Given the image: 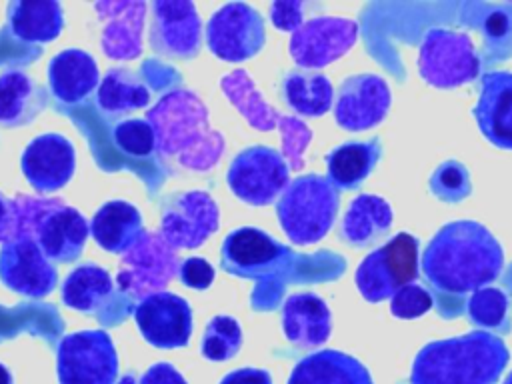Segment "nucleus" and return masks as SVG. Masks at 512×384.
<instances>
[{"instance_id": "29", "label": "nucleus", "mask_w": 512, "mask_h": 384, "mask_svg": "<svg viewBox=\"0 0 512 384\" xmlns=\"http://www.w3.org/2000/svg\"><path fill=\"white\" fill-rule=\"evenodd\" d=\"M64 24L58 2H10L8 26L18 40L52 42L58 38Z\"/></svg>"}, {"instance_id": "18", "label": "nucleus", "mask_w": 512, "mask_h": 384, "mask_svg": "<svg viewBox=\"0 0 512 384\" xmlns=\"http://www.w3.org/2000/svg\"><path fill=\"white\" fill-rule=\"evenodd\" d=\"M20 166L36 192L50 194L60 190L72 178L76 168L74 146L62 134H40L24 148Z\"/></svg>"}, {"instance_id": "31", "label": "nucleus", "mask_w": 512, "mask_h": 384, "mask_svg": "<svg viewBox=\"0 0 512 384\" xmlns=\"http://www.w3.org/2000/svg\"><path fill=\"white\" fill-rule=\"evenodd\" d=\"M150 90L144 80L126 68H110L98 84L96 104L110 116H120L148 106Z\"/></svg>"}, {"instance_id": "16", "label": "nucleus", "mask_w": 512, "mask_h": 384, "mask_svg": "<svg viewBox=\"0 0 512 384\" xmlns=\"http://www.w3.org/2000/svg\"><path fill=\"white\" fill-rule=\"evenodd\" d=\"M202 26L192 2H154L150 46L168 58H194L200 50Z\"/></svg>"}, {"instance_id": "46", "label": "nucleus", "mask_w": 512, "mask_h": 384, "mask_svg": "<svg viewBox=\"0 0 512 384\" xmlns=\"http://www.w3.org/2000/svg\"><path fill=\"white\" fill-rule=\"evenodd\" d=\"M0 384H12V374L4 364H0Z\"/></svg>"}, {"instance_id": "10", "label": "nucleus", "mask_w": 512, "mask_h": 384, "mask_svg": "<svg viewBox=\"0 0 512 384\" xmlns=\"http://www.w3.org/2000/svg\"><path fill=\"white\" fill-rule=\"evenodd\" d=\"M208 48L226 62H242L256 56L266 42L264 20L248 4L232 2L218 8L206 26Z\"/></svg>"}, {"instance_id": "19", "label": "nucleus", "mask_w": 512, "mask_h": 384, "mask_svg": "<svg viewBox=\"0 0 512 384\" xmlns=\"http://www.w3.org/2000/svg\"><path fill=\"white\" fill-rule=\"evenodd\" d=\"M90 224L72 206L52 200L32 228V238L50 262H74L86 246Z\"/></svg>"}, {"instance_id": "39", "label": "nucleus", "mask_w": 512, "mask_h": 384, "mask_svg": "<svg viewBox=\"0 0 512 384\" xmlns=\"http://www.w3.org/2000/svg\"><path fill=\"white\" fill-rule=\"evenodd\" d=\"M432 306V296L428 290L416 284H408L400 288L390 300V312L396 318H418L428 312Z\"/></svg>"}, {"instance_id": "23", "label": "nucleus", "mask_w": 512, "mask_h": 384, "mask_svg": "<svg viewBox=\"0 0 512 384\" xmlns=\"http://www.w3.org/2000/svg\"><path fill=\"white\" fill-rule=\"evenodd\" d=\"M282 328L294 346L314 348L328 340L332 314L320 296L312 292L292 294L282 308Z\"/></svg>"}, {"instance_id": "5", "label": "nucleus", "mask_w": 512, "mask_h": 384, "mask_svg": "<svg viewBox=\"0 0 512 384\" xmlns=\"http://www.w3.org/2000/svg\"><path fill=\"white\" fill-rule=\"evenodd\" d=\"M418 276V240L400 232L372 250L356 270V286L368 302L392 298Z\"/></svg>"}, {"instance_id": "25", "label": "nucleus", "mask_w": 512, "mask_h": 384, "mask_svg": "<svg viewBox=\"0 0 512 384\" xmlns=\"http://www.w3.org/2000/svg\"><path fill=\"white\" fill-rule=\"evenodd\" d=\"M98 14L108 18L104 28V54L118 60H130L140 54V32L146 4L142 2H102L94 6Z\"/></svg>"}, {"instance_id": "13", "label": "nucleus", "mask_w": 512, "mask_h": 384, "mask_svg": "<svg viewBox=\"0 0 512 384\" xmlns=\"http://www.w3.org/2000/svg\"><path fill=\"white\" fill-rule=\"evenodd\" d=\"M0 280L12 292L42 298L54 290L58 272L32 236H16L0 248Z\"/></svg>"}, {"instance_id": "12", "label": "nucleus", "mask_w": 512, "mask_h": 384, "mask_svg": "<svg viewBox=\"0 0 512 384\" xmlns=\"http://www.w3.org/2000/svg\"><path fill=\"white\" fill-rule=\"evenodd\" d=\"M358 36V24L340 16H318L290 36V56L304 70L322 68L346 54Z\"/></svg>"}, {"instance_id": "14", "label": "nucleus", "mask_w": 512, "mask_h": 384, "mask_svg": "<svg viewBox=\"0 0 512 384\" xmlns=\"http://www.w3.org/2000/svg\"><path fill=\"white\" fill-rule=\"evenodd\" d=\"M134 320L142 338L156 348L186 346L192 334V310L182 296L152 292L134 308Z\"/></svg>"}, {"instance_id": "42", "label": "nucleus", "mask_w": 512, "mask_h": 384, "mask_svg": "<svg viewBox=\"0 0 512 384\" xmlns=\"http://www.w3.org/2000/svg\"><path fill=\"white\" fill-rule=\"evenodd\" d=\"M140 384H188V382L172 364L156 362L142 374Z\"/></svg>"}, {"instance_id": "38", "label": "nucleus", "mask_w": 512, "mask_h": 384, "mask_svg": "<svg viewBox=\"0 0 512 384\" xmlns=\"http://www.w3.org/2000/svg\"><path fill=\"white\" fill-rule=\"evenodd\" d=\"M278 128H280V136H282V152L288 158L290 168L302 170V166H304L302 152L312 138L310 128L302 120L282 116V114L278 118Z\"/></svg>"}, {"instance_id": "7", "label": "nucleus", "mask_w": 512, "mask_h": 384, "mask_svg": "<svg viewBox=\"0 0 512 384\" xmlns=\"http://www.w3.org/2000/svg\"><path fill=\"white\" fill-rule=\"evenodd\" d=\"M288 246L276 242L266 232L244 226L230 232L220 250L222 268L238 278H256L272 284L276 276L286 274L294 264Z\"/></svg>"}, {"instance_id": "37", "label": "nucleus", "mask_w": 512, "mask_h": 384, "mask_svg": "<svg viewBox=\"0 0 512 384\" xmlns=\"http://www.w3.org/2000/svg\"><path fill=\"white\" fill-rule=\"evenodd\" d=\"M508 296L498 288H480L468 300V316L474 324L500 328L508 318Z\"/></svg>"}, {"instance_id": "34", "label": "nucleus", "mask_w": 512, "mask_h": 384, "mask_svg": "<svg viewBox=\"0 0 512 384\" xmlns=\"http://www.w3.org/2000/svg\"><path fill=\"white\" fill-rule=\"evenodd\" d=\"M242 346V330L232 316H214L202 336V356L214 362L230 360Z\"/></svg>"}, {"instance_id": "36", "label": "nucleus", "mask_w": 512, "mask_h": 384, "mask_svg": "<svg viewBox=\"0 0 512 384\" xmlns=\"http://www.w3.org/2000/svg\"><path fill=\"white\" fill-rule=\"evenodd\" d=\"M116 146L134 158H144L156 148L154 128L144 118H126L118 122L112 130Z\"/></svg>"}, {"instance_id": "28", "label": "nucleus", "mask_w": 512, "mask_h": 384, "mask_svg": "<svg viewBox=\"0 0 512 384\" xmlns=\"http://www.w3.org/2000/svg\"><path fill=\"white\" fill-rule=\"evenodd\" d=\"M392 224V208L390 204L374 194L356 196L344 218L340 236L354 248H366L378 242Z\"/></svg>"}, {"instance_id": "17", "label": "nucleus", "mask_w": 512, "mask_h": 384, "mask_svg": "<svg viewBox=\"0 0 512 384\" xmlns=\"http://www.w3.org/2000/svg\"><path fill=\"white\" fill-rule=\"evenodd\" d=\"M390 90L376 74H354L342 80L334 104L338 126L356 132L376 126L390 108Z\"/></svg>"}, {"instance_id": "35", "label": "nucleus", "mask_w": 512, "mask_h": 384, "mask_svg": "<svg viewBox=\"0 0 512 384\" xmlns=\"http://www.w3.org/2000/svg\"><path fill=\"white\" fill-rule=\"evenodd\" d=\"M430 190L444 202H460L472 190L470 174L458 160H446L432 172Z\"/></svg>"}, {"instance_id": "33", "label": "nucleus", "mask_w": 512, "mask_h": 384, "mask_svg": "<svg viewBox=\"0 0 512 384\" xmlns=\"http://www.w3.org/2000/svg\"><path fill=\"white\" fill-rule=\"evenodd\" d=\"M220 88L228 100L240 110V114L260 132H268L278 126L280 114L264 102L258 94L252 78L244 70H234L220 80Z\"/></svg>"}, {"instance_id": "24", "label": "nucleus", "mask_w": 512, "mask_h": 384, "mask_svg": "<svg viewBox=\"0 0 512 384\" xmlns=\"http://www.w3.org/2000/svg\"><path fill=\"white\" fill-rule=\"evenodd\" d=\"M90 234L102 250L124 254L144 234L140 212L130 202L110 200L96 210L90 222Z\"/></svg>"}, {"instance_id": "8", "label": "nucleus", "mask_w": 512, "mask_h": 384, "mask_svg": "<svg viewBox=\"0 0 512 384\" xmlns=\"http://www.w3.org/2000/svg\"><path fill=\"white\" fill-rule=\"evenodd\" d=\"M60 384H114L118 354L104 330H80L66 334L56 350Z\"/></svg>"}, {"instance_id": "2", "label": "nucleus", "mask_w": 512, "mask_h": 384, "mask_svg": "<svg viewBox=\"0 0 512 384\" xmlns=\"http://www.w3.org/2000/svg\"><path fill=\"white\" fill-rule=\"evenodd\" d=\"M510 360L506 344L488 332L426 344L414 358L412 384H494Z\"/></svg>"}, {"instance_id": "47", "label": "nucleus", "mask_w": 512, "mask_h": 384, "mask_svg": "<svg viewBox=\"0 0 512 384\" xmlns=\"http://www.w3.org/2000/svg\"><path fill=\"white\" fill-rule=\"evenodd\" d=\"M116 384H136V376H134V374H126V376H122Z\"/></svg>"}, {"instance_id": "20", "label": "nucleus", "mask_w": 512, "mask_h": 384, "mask_svg": "<svg viewBox=\"0 0 512 384\" xmlns=\"http://www.w3.org/2000/svg\"><path fill=\"white\" fill-rule=\"evenodd\" d=\"M62 302L84 314H94L102 324H118L114 312L110 310V302L116 298L114 282L102 266L96 264H80L74 268L60 290Z\"/></svg>"}, {"instance_id": "4", "label": "nucleus", "mask_w": 512, "mask_h": 384, "mask_svg": "<svg viewBox=\"0 0 512 384\" xmlns=\"http://www.w3.org/2000/svg\"><path fill=\"white\" fill-rule=\"evenodd\" d=\"M336 186L320 176H298L276 204V216L286 236L296 244L318 242L334 224L338 212Z\"/></svg>"}, {"instance_id": "1", "label": "nucleus", "mask_w": 512, "mask_h": 384, "mask_svg": "<svg viewBox=\"0 0 512 384\" xmlns=\"http://www.w3.org/2000/svg\"><path fill=\"white\" fill-rule=\"evenodd\" d=\"M502 266L500 244L482 224L472 220L446 224L428 242L422 256L426 280L446 294L480 290L498 278Z\"/></svg>"}, {"instance_id": "41", "label": "nucleus", "mask_w": 512, "mask_h": 384, "mask_svg": "<svg viewBox=\"0 0 512 384\" xmlns=\"http://www.w3.org/2000/svg\"><path fill=\"white\" fill-rule=\"evenodd\" d=\"M302 2H274L270 6L272 24L280 30L294 32L302 24Z\"/></svg>"}, {"instance_id": "44", "label": "nucleus", "mask_w": 512, "mask_h": 384, "mask_svg": "<svg viewBox=\"0 0 512 384\" xmlns=\"http://www.w3.org/2000/svg\"><path fill=\"white\" fill-rule=\"evenodd\" d=\"M508 14L504 8H492L490 14L484 20V32L486 36H490L492 40H502L508 32H510V24H508Z\"/></svg>"}, {"instance_id": "30", "label": "nucleus", "mask_w": 512, "mask_h": 384, "mask_svg": "<svg viewBox=\"0 0 512 384\" xmlns=\"http://www.w3.org/2000/svg\"><path fill=\"white\" fill-rule=\"evenodd\" d=\"M380 152L382 150L378 138L366 142H346L336 146L326 156L330 182L346 190L360 186L380 160Z\"/></svg>"}, {"instance_id": "15", "label": "nucleus", "mask_w": 512, "mask_h": 384, "mask_svg": "<svg viewBox=\"0 0 512 384\" xmlns=\"http://www.w3.org/2000/svg\"><path fill=\"white\" fill-rule=\"evenodd\" d=\"M128 272H118L120 290H132L134 294L158 290L172 280L178 268V256L174 248H170L160 234L144 232L142 238L124 252L122 266Z\"/></svg>"}, {"instance_id": "27", "label": "nucleus", "mask_w": 512, "mask_h": 384, "mask_svg": "<svg viewBox=\"0 0 512 384\" xmlns=\"http://www.w3.org/2000/svg\"><path fill=\"white\" fill-rule=\"evenodd\" d=\"M48 102L46 90L22 70L0 74V126L14 128L32 122Z\"/></svg>"}, {"instance_id": "45", "label": "nucleus", "mask_w": 512, "mask_h": 384, "mask_svg": "<svg viewBox=\"0 0 512 384\" xmlns=\"http://www.w3.org/2000/svg\"><path fill=\"white\" fill-rule=\"evenodd\" d=\"M16 234V214L14 204L0 192V242L12 240Z\"/></svg>"}, {"instance_id": "40", "label": "nucleus", "mask_w": 512, "mask_h": 384, "mask_svg": "<svg viewBox=\"0 0 512 384\" xmlns=\"http://www.w3.org/2000/svg\"><path fill=\"white\" fill-rule=\"evenodd\" d=\"M178 276L184 286L194 290H206L214 280V268L204 258L190 256L180 264Z\"/></svg>"}, {"instance_id": "6", "label": "nucleus", "mask_w": 512, "mask_h": 384, "mask_svg": "<svg viewBox=\"0 0 512 384\" xmlns=\"http://www.w3.org/2000/svg\"><path fill=\"white\" fill-rule=\"evenodd\" d=\"M420 76L436 88H456L476 80L480 60L468 34L434 28L426 34L418 54Z\"/></svg>"}, {"instance_id": "43", "label": "nucleus", "mask_w": 512, "mask_h": 384, "mask_svg": "<svg viewBox=\"0 0 512 384\" xmlns=\"http://www.w3.org/2000/svg\"><path fill=\"white\" fill-rule=\"evenodd\" d=\"M220 384H272V378L260 368H240L226 374Z\"/></svg>"}, {"instance_id": "22", "label": "nucleus", "mask_w": 512, "mask_h": 384, "mask_svg": "<svg viewBox=\"0 0 512 384\" xmlns=\"http://www.w3.org/2000/svg\"><path fill=\"white\" fill-rule=\"evenodd\" d=\"M100 84L96 60L80 50L66 48L48 64V86L52 96L64 104H78Z\"/></svg>"}, {"instance_id": "3", "label": "nucleus", "mask_w": 512, "mask_h": 384, "mask_svg": "<svg viewBox=\"0 0 512 384\" xmlns=\"http://www.w3.org/2000/svg\"><path fill=\"white\" fill-rule=\"evenodd\" d=\"M156 148L190 170H210L224 152V138L208 126V110L190 90H174L148 112Z\"/></svg>"}, {"instance_id": "9", "label": "nucleus", "mask_w": 512, "mask_h": 384, "mask_svg": "<svg viewBox=\"0 0 512 384\" xmlns=\"http://www.w3.org/2000/svg\"><path fill=\"white\" fill-rule=\"evenodd\" d=\"M226 182L242 202L252 206L270 204L288 184V166L274 148L256 144L234 156Z\"/></svg>"}, {"instance_id": "32", "label": "nucleus", "mask_w": 512, "mask_h": 384, "mask_svg": "<svg viewBox=\"0 0 512 384\" xmlns=\"http://www.w3.org/2000/svg\"><path fill=\"white\" fill-rule=\"evenodd\" d=\"M280 92L284 102L302 116H322L332 106V84L328 76L314 70H290Z\"/></svg>"}, {"instance_id": "21", "label": "nucleus", "mask_w": 512, "mask_h": 384, "mask_svg": "<svg viewBox=\"0 0 512 384\" xmlns=\"http://www.w3.org/2000/svg\"><path fill=\"white\" fill-rule=\"evenodd\" d=\"M474 116L494 146L512 150V72H490L482 78Z\"/></svg>"}, {"instance_id": "26", "label": "nucleus", "mask_w": 512, "mask_h": 384, "mask_svg": "<svg viewBox=\"0 0 512 384\" xmlns=\"http://www.w3.org/2000/svg\"><path fill=\"white\" fill-rule=\"evenodd\" d=\"M288 384H372V378L366 366L350 354L320 350L292 368Z\"/></svg>"}, {"instance_id": "11", "label": "nucleus", "mask_w": 512, "mask_h": 384, "mask_svg": "<svg viewBox=\"0 0 512 384\" xmlns=\"http://www.w3.org/2000/svg\"><path fill=\"white\" fill-rule=\"evenodd\" d=\"M220 212L204 190L178 192L164 204L160 236L170 248H198L218 230Z\"/></svg>"}, {"instance_id": "48", "label": "nucleus", "mask_w": 512, "mask_h": 384, "mask_svg": "<svg viewBox=\"0 0 512 384\" xmlns=\"http://www.w3.org/2000/svg\"><path fill=\"white\" fill-rule=\"evenodd\" d=\"M504 384H512V372L506 376V380H504Z\"/></svg>"}]
</instances>
